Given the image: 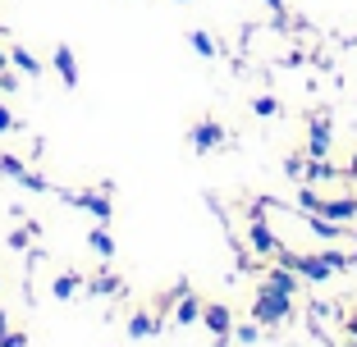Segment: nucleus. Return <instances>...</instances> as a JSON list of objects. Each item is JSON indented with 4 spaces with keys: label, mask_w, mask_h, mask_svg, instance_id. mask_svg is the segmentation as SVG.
Wrapping results in <instances>:
<instances>
[{
    "label": "nucleus",
    "mask_w": 357,
    "mask_h": 347,
    "mask_svg": "<svg viewBox=\"0 0 357 347\" xmlns=\"http://www.w3.org/2000/svg\"><path fill=\"white\" fill-rule=\"evenodd\" d=\"M280 261L284 265H294L298 274H303L307 284H326V279H335V274H344V270H353V256L348 252H289V247H280Z\"/></svg>",
    "instance_id": "obj_1"
},
{
    "label": "nucleus",
    "mask_w": 357,
    "mask_h": 347,
    "mask_svg": "<svg viewBox=\"0 0 357 347\" xmlns=\"http://www.w3.org/2000/svg\"><path fill=\"white\" fill-rule=\"evenodd\" d=\"M294 311H298L294 297H289V293H275L271 284H261V288L252 293V320H257L261 329H280V325H289V320H294Z\"/></svg>",
    "instance_id": "obj_2"
},
{
    "label": "nucleus",
    "mask_w": 357,
    "mask_h": 347,
    "mask_svg": "<svg viewBox=\"0 0 357 347\" xmlns=\"http://www.w3.org/2000/svg\"><path fill=\"white\" fill-rule=\"evenodd\" d=\"M248 247H252L261 261L280 256V247H284V242L275 238V229L266 224V206H252V211H248Z\"/></svg>",
    "instance_id": "obj_3"
},
{
    "label": "nucleus",
    "mask_w": 357,
    "mask_h": 347,
    "mask_svg": "<svg viewBox=\"0 0 357 347\" xmlns=\"http://www.w3.org/2000/svg\"><path fill=\"white\" fill-rule=\"evenodd\" d=\"M60 201H64V206H74V211H87L96 224H110V220H115V201L105 197V192H69V188H64Z\"/></svg>",
    "instance_id": "obj_4"
},
{
    "label": "nucleus",
    "mask_w": 357,
    "mask_h": 347,
    "mask_svg": "<svg viewBox=\"0 0 357 347\" xmlns=\"http://www.w3.org/2000/svg\"><path fill=\"white\" fill-rule=\"evenodd\" d=\"M229 137H225V124H215V119H197V124H188V147L197 151V156H211V151H220Z\"/></svg>",
    "instance_id": "obj_5"
},
{
    "label": "nucleus",
    "mask_w": 357,
    "mask_h": 347,
    "mask_svg": "<svg viewBox=\"0 0 357 347\" xmlns=\"http://www.w3.org/2000/svg\"><path fill=\"white\" fill-rule=\"evenodd\" d=\"M202 325L215 334V343H220V347L234 343V311L225 302H206V306H202Z\"/></svg>",
    "instance_id": "obj_6"
},
{
    "label": "nucleus",
    "mask_w": 357,
    "mask_h": 347,
    "mask_svg": "<svg viewBox=\"0 0 357 347\" xmlns=\"http://www.w3.org/2000/svg\"><path fill=\"white\" fill-rule=\"evenodd\" d=\"M330 147H335L330 115H312V124H307V156H330Z\"/></svg>",
    "instance_id": "obj_7"
},
{
    "label": "nucleus",
    "mask_w": 357,
    "mask_h": 347,
    "mask_svg": "<svg viewBox=\"0 0 357 347\" xmlns=\"http://www.w3.org/2000/svg\"><path fill=\"white\" fill-rule=\"evenodd\" d=\"M51 69L60 74V83L69 87V92H74V87L83 83V74H78V55L69 51V46H55V51H51Z\"/></svg>",
    "instance_id": "obj_8"
},
{
    "label": "nucleus",
    "mask_w": 357,
    "mask_h": 347,
    "mask_svg": "<svg viewBox=\"0 0 357 347\" xmlns=\"http://www.w3.org/2000/svg\"><path fill=\"white\" fill-rule=\"evenodd\" d=\"M316 215H326V220H339V224H353V220H357V197H326Z\"/></svg>",
    "instance_id": "obj_9"
},
{
    "label": "nucleus",
    "mask_w": 357,
    "mask_h": 347,
    "mask_svg": "<svg viewBox=\"0 0 357 347\" xmlns=\"http://www.w3.org/2000/svg\"><path fill=\"white\" fill-rule=\"evenodd\" d=\"M10 69H14V74H23V78H32V83L46 74V64L37 60L32 51H23V46H10Z\"/></svg>",
    "instance_id": "obj_10"
},
{
    "label": "nucleus",
    "mask_w": 357,
    "mask_h": 347,
    "mask_svg": "<svg viewBox=\"0 0 357 347\" xmlns=\"http://www.w3.org/2000/svg\"><path fill=\"white\" fill-rule=\"evenodd\" d=\"M266 284H271L275 293H289V297H298V284H303V274H298L294 265H284V261H280L271 274H266Z\"/></svg>",
    "instance_id": "obj_11"
},
{
    "label": "nucleus",
    "mask_w": 357,
    "mask_h": 347,
    "mask_svg": "<svg viewBox=\"0 0 357 347\" xmlns=\"http://www.w3.org/2000/svg\"><path fill=\"white\" fill-rule=\"evenodd\" d=\"M83 288H87V284H83V274H78V270L55 274V279H51V297H55V302H74Z\"/></svg>",
    "instance_id": "obj_12"
},
{
    "label": "nucleus",
    "mask_w": 357,
    "mask_h": 347,
    "mask_svg": "<svg viewBox=\"0 0 357 347\" xmlns=\"http://www.w3.org/2000/svg\"><path fill=\"white\" fill-rule=\"evenodd\" d=\"M87 247H92L96 256H101V261H115V233H110V224H96L92 233H87Z\"/></svg>",
    "instance_id": "obj_13"
},
{
    "label": "nucleus",
    "mask_w": 357,
    "mask_h": 347,
    "mask_svg": "<svg viewBox=\"0 0 357 347\" xmlns=\"http://www.w3.org/2000/svg\"><path fill=\"white\" fill-rule=\"evenodd\" d=\"M202 306H206V302H197V297H188V293H178V306H174V325H178V329H188V325H202Z\"/></svg>",
    "instance_id": "obj_14"
},
{
    "label": "nucleus",
    "mask_w": 357,
    "mask_h": 347,
    "mask_svg": "<svg viewBox=\"0 0 357 347\" xmlns=\"http://www.w3.org/2000/svg\"><path fill=\"white\" fill-rule=\"evenodd\" d=\"M326 179H335V165H330V156H307V165H303V183H326Z\"/></svg>",
    "instance_id": "obj_15"
},
{
    "label": "nucleus",
    "mask_w": 357,
    "mask_h": 347,
    "mask_svg": "<svg viewBox=\"0 0 357 347\" xmlns=\"http://www.w3.org/2000/svg\"><path fill=\"white\" fill-rule=\"evenodd\" d=\"M156 320H151V311H133V316H128V338H133V343H142V338H151L156 334Z\"/></svg>",
    "instance_id": "obj_16"
},
{
    "label": "nucleus",
    "mask_w": 357,
    "mask_h": 347,
    "mask_svg": "<svg viewBox=\"0 0 357 347\" xmlns=\"http://www.w3.org/2000/svg\"><path fill=\"white\" fill-rule=\"evenodd\" d=\"M188 46L202 55V60H215V55H220V42H215L211 32H202V28H192V32H188Z\"/></svg>",
    "instance_id": "obj_17"
},
{
    "label": "nucleus",
    "mask_w": 357,
    "mask_h": 347,
    "mask_svg": "<svg viewBox=\"0 0 357 347\" xmlns=\"http://www.w3.org/2000/svg\"><path fill=\"white\" fill-rule=\"evenodd\" d=\"M83 293H92V297H119V293H124V284H119L115 274H96V279L83 288Z\"/></svg>",
    "instance_id": "obj_18"
},
{
    "label": "nucleus",
    "mask_w": 357,
    "mask_h": 347,
    "mask_svg": "<svg viewBox=\"0 0 357 347\" xmlns=\"http://www.w3.org/2000/svg\"><path fill=\"white\" fill-rule=\"evenodd\" d=\"M252 115H257V119H280L284 106L275 101V96H252Z\"/></svg>",
    "instance_id": "obj_19"
},
{
    "label": "nucleus",
    "mask_w": 357,
    "mask_h": 347,
    "mask_svg": "<svg viewBox=\"0 0 357 347\" xmlns=\"http://www.w3.org/2000/svg\"><path fill=\"white\" fill-rule=\"evenodd\" d=\"M294 201H298V211H312V215H316V211H321V201H326V197H321V192H316L312 183H303Z\"/></svg>",
    "instance_id": "obj_20"
},
{
    "label": "nucleus",
    "mask_w": 357,
    "mask_h": 347,
    "mask_svg": "<svg viewBox=\"0 0 357 347\" xmlns=\"http://www.w3.org/2000/svg\"><path fill=\"white\" fill-rule=\"evenodd\" d=\"M37 233H42V229H37V224H19V229H14V233H10V238H5V242H10L14 252H28V242L37 238Z\"/></svg>",
    "instance_id": "obj_21"
},
{
    "label": "nucleus",
    "mask_w": 357,
    "mask_h": 347,
    "mask_svg": "<svg viewBox=\"0 0 357 347\" xmlns=\"http://www.w3.org/2000/svg\"><path fill=\"white\" fill-rule=\"evenodd\" d=\"M234 343L257 347V343H261V325H257V320H248V325H234Z\"/></svg>",
    "instance_id": "obj_22"
},
{
    "label": "nucleus",
    "mask_w": 357,
    "mask_h": 347,
    "mask_svg": "<svg viewBox=\"0 0 357 347\" xmlns=\"http://www.w3.org/2000/svg\"><path fill=\"white\" fill-rule=\"evenodd\" d=\"M19 183H23L28 192H60L51 179H46V174H32V169H23V179H19Z\"/></svg>",
    "instance_id": "obj_23"
},
{
    "label": "nucleus",
    "mask_w": 357,
    "mask_h": 347,
    "mask_svg": "<svg viewBox=\"0 0 357 347\" xmlns=\"http://www.w3.org/2000/svg\"><path fill=\"white\" fill-rule=\"evenodd\" d=\"M23 169H28V165H23L19 156H0V174H5V179L19 183V179H23Z\"/></svg>",
    "instance_id": "obj_24"
},
{
    "label": "nucleus",
    "mask_w": 357,
    "mask_h": 347,
    "mask_svg": "<svg viewBox=\"0 0 357 347\" xmlns=\"http://www.w3.org/2000/svg\"><path fill=\"white\" fill-rule=\"evenodd\" d=\"M303 165H307V156H294V151H289V156H284V174H289V179H303Z\"/></svg>",
    "instance_id": "obj_25"
},
{
    "label": "nucleus",
    "mask_w": 357,
    "mask_h": 347,
    "mask_svg": "<svg viewBox=\"0 0 357 347\" xmlns=\"http://www.w3.org/2000/svg\"><path fill=\"white\" fill-rule=\"evenodd\" d=\"M14 128H19V119H14V115H10V106L0 101V137H5V133H14Z\"/></svg>",
    "instance_id": "obj_26"
},
{
    "label": "nucleus",
    "mask_w": 357,
    "mask_h": 347,
    "mask_svg": "<svg viewBox=\"0 0 357 347\" xmlns=\"http://www.w3.org/2000/svg\"><path fill=\"white\" fill-rule=\"evenodd\" d=\"M0 92H19V74L14 69H0Z\"/></svg>",
    "instance_id": "obj_27"
},
{
    "label": "nucleus",
    "mask_w": 357,
    "mask_h": 347,
    "mask_svg": "<svg viewBox=\"0 0 357 347\" xmlns=\"http://www.w3.org/2000/svg\"><path fill=\"white\" fill-rule=\"evenodd\" d=\"M0 347H28V334H19V329H10V334L0 338Z\"/></svg>",
    "instance_id": "obj_28"
},
{
    "label": "nucleus",
    "mask_w": 357,
    "mask_h": 347,
    "mask_svg": "<svg viewBox=\"0 0 357 347\" xmlns=\"http://www.w3.org/2000/svg\"><path fill=\"white\" fill-rule=\"evenodd\" d=\"M266 5H271V10L280 14V19H284V14H289V10H284V0H266Z\"/></svg>",
    "instance_id": "obj_29"
},
{
    "label": "nucleus",
    "mask_w": 357,
    "mask_h": 347,
    "mask_svg": "<svg viewBox=\"0 0 357 347\" xmlns=\"http://www.w3.org/2000/svg\"><path fill=\"white\" fill-rule=\"evenodd\" d=\"M0 69H10V46H0Z\"/></svg>",
    "instance_id": "obj_30"
},
{
    "label": "nucleus",
    "mask_w": 357,
    "mask_h": 347,
    "mask_svg": "<svg viewBox=\"0 0 357 347\" xmlns=\"http://www.w3.org/2000/svg\"><path fill=\"white\" fill-rule=\"evenodd\" d=\"M348 174L357 179V147H353V156H348Z\"/></svg>",
    "instance_id": "obj_31"
},
{
    "label": "nucleus",
    "mask_w": 357,
    "mask_h": 347,
    "mask_svg": "<svg viewBox=\"0 0 357 347\" xmlns=\"http://www.w3.org/2000/svg\"><path fill=\"white\" fill-rule=\"evenodd\" d=\"M10 334V316H5V311H0V338Z\"/></svg>",
    "instance_id": "obj_32"
},
{
    "label": "nucleus",
    "mask_w": 357,
    "mask_h": 347,
    "mask_svg": "<svg viewBox=\"0 0 357 347\" xmlns=\"http://www.w3.org/2000/svg\"><path fill=\"white\" fill-rule=\"evenodd\" d=\"M348 334H353V347H357V316H348Z\"/></svg>",
    "instance_id": "obj_33"
},
{
    "label": "nucleus",
    "mask_w": 357,
    "mask_h": 347,
    "mask_svg": "<svg viewBox=\"0 0 357 347\" xmlns=\"http://www.w3.org/2000/svg\"><path fill=\"white\" fill-rule=\"evenodd\" d=\"M353 238H357V229H353ZM348 256H353V270H357V247H353V252H348Z\"/></svg>",
    "instance_id": "obj_34"
},
{
    "label": "nucleus",
    "mask_w": 357,
    "mask_h": 347,
    "mask_svg": "<svg viewBox=\"0 0 357 347\" xmlns=\"http://www.w3.org/2000/svg\"><path fill=\"white\" fill-rule=\"evenodd\" d=\"M0 288H5V279H0Z\"/></svg>",
    "instance_id": "obj_35"
},
{
    "label": "nucleus",
    "mask_w": 357,
    "mask_h": 347,
    "mask_svg": "<svg viewBox=\"0 0 357 347\" xmlns=\"http://www.w3.org/2000/svg\"><path fill=\"white\" fill-rule=\"evenodd\" d=\"M178 5H183V0H178Z\"/></svg>",
    "instance_id": "obj_36"
}]
</instances>
